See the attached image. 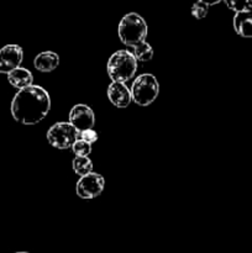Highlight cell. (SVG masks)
<instances>
[{
    "mask_svg": "<svg viewBox=\"0 0 252 253\" xmlns=\"http://www.w3.org/2000/svg\"><path fill=\"white\" fill-rule=\"evenodd\" d=\"M79 138L93 145L98 140V133H96V131L94 128H88V130H84L79 132Z\"/></svg>",
    "mask_w": 252,
    "mask_h": 253,
    "instance_id": "cell-18",
    "label": "cell"
},
{
    "mask_svg": "<svg viewBox=\"0 0 252 253\" xmlns=\"http://www.w3.org/2000/svg\"><path fill=\"white\" fill-rule=\"evenodd\" d=\"M132 54L137 61L141 62H147L152 59L153 57V48L151 47L150 43L146 41L140 42V43L132 46Z\"/></svg>",
    "mask_w": 252,
    "mask_h": 253,
    "instance_id": "cell-14",
    "label": "cell"
},
{
    "mask_svg": "<svg viewBox=\"0 0 252 253\" xmlns=\"http://www.w3.org/2000/svg\"><path fill=\"white\" fill-rule=\"evenodd\" d=\"M24 59V51L19 44H6L0 49V73L7 74L17 68Z\"/></svg>",
    "mask_w": 252,
    "mask_h": 253,
    "instance_id": "cell-8",
    "label": "cell"
},
{
    "mask_svg": "<svg viewBox=\"0 0 252 253\" xmlns=\"http://www.w3.org/2000/svg\"><path fill=\"white\" fill-rule=\"evenodd\" d=\"M15 253H29V252H15Z\"/></svg>",
    "mask_w": 252,
    "mask_h": 253,
    "instance_id": "cell-21",
    "label": "cell"
},
{
    "mask_svg": "<svg viewBox=\"0 0 252 253\" xmlns=\"http://www.w3.org/2000/svg\"><path fill=\"white\" fill-rule=\"evenodd\" d=\"M104 185H105V180L103 175L91 172L81 177V179L77 182V195L82 199H93L103 193Z\"/></svg>",
    "mask_w": 252,
    "mask_h": 253,
    "instance_id": "cell-6",
    "label": "cell"
},
{
    "mask_svg": "<svg viewBox=\"0 0 252 253\" xmlns=\"http://www.w3.org/2000/svg\"><path fill=\"white\" fill-rule=\"evenodd\" d=\"M208 10H209V5L205 4V2L198 0L197 2H194L192 6V15L195 17V19L200 20L204 19L208 15Z\"/></svg>",
    "mask_w": 252,
    "mask_h": 253,
    "instance_id": "cell-16",
    "label": "cell"
},
{
    "mask_svg": "<svg viewBox=\"0 0 252 253\" xmlns=\"http://www.w3.org/2000/svg\"><path fill=\"white\" fill-rule=\"evenodd\" d=\"M132 100L140 106H148L156 100L160 93V84L155 76L150 73L136 77L131 86Z\"/></svg>",
    "mask_w": 252,
    "mask_h": 253,
    "instance_id": "cell-4",
    "label": "cell"
},
{
    "mask_svg": "<svg viewBox=\"0 0 252 253\" xmlns=\"http://www.w3.org/2000/svg\"><path fill=\"white\" fill-rule=\"evenodd\" d=\"M246 9H247V10H250V11H252V0H250V1H249V5H247Z\"/></svg>",
    "mask_w": 252,
    "mask_h": 253,
    "instance_id": "cell-20",
    "label": "cell"
},
{
    "mask_svg": "<svg viewBox=\"0 0 252 253\" xmlns=\"http://www.w3.org/2000/svg\"><path fill=\"white\" fill-rule=\"evenodd\" d=\"M59 64V56L52 51H44L35 57L34 66L37 71L42 73H48L54 71Z\"/></svg>",
    "mask_w": 252,
    "mask_h": 253,
    "instance_id": "cell-11",
    "label": "cell"
},
{
    "mask_svg": "<svg viewBox=\"0 0 252 253\" xmlns=\"http://www.w3.org/2000/svg\"><path fill=\"white\" fill-rule=\"evenodd\" d=\"M47 141L58 150H67L79 138V131L71 123H57L47 131Z\"/></svg>",
    "mask_w": 252,
    "mask_h": 253,
    "instance_id": "cell-5",
    "label": "cell"
},
{
    "mask_svg": "<svg viewBox=\"0 0 252 253\" xmlns=\"http://www.w3.org/2000/svg\"><path fill=\"white\" fill-rule=\"evenodd\" d=\"M72 167L74 172L81 177L93 172V162L89 160L88 156H77L72 162Z\"/></svg>",
    "mask_w": 252,
    "mask_h": 253,
    "instance_id": "cell-13",
    "label": "cell"
},
{
    "mask_svg": "<svg viewBox=\"0 0 252 253\" xmlns=\"http://www.w3.org/2000/svg\"><path fill=\"white\" fill-rule=\"evenodd\" d=\"M108 98L114 106L116 108H127L132 101L131 90L120 82H113L108 86Z\"/></svg>",
    "mask_w": 252,
    "mask_h": 253,
    "instance_id": "cell-9",
    "label": "cell"
},
{
    "mask_svg": "<svg viewBox=\"0 0 252 253\" xmlns=\"http://www.w3.org/2000/svg\"><path fill=\"white\" fill-rule=\"evenodd\" d=\"M72 150L76 156H89L91 153V145L82 138H78L72 146Z\"/></svg>",
    "mask_w": 252,
    "mask_h": 253,
    "instance_id": "cell-15",
    "label": "cell"
},
{
    "mask_svg": "<svg viewBox=\"0 0 252 253\" xmlns=\"http://www.w3.org/2000/svg\"><path fill=\"white\" fill-rule=\"evenodd\" d=\"M234 29L237 35L245 39L252 37V11L242 10L237 11L234 16Z\"/></svg>",
    "mask_w": 252,
    "mask_h": 253,
    "instance_id": "cell-10",
    "label": "cell"
},
{
    "mask_svg": "<svg viewBox=\"0 0 252 253\" xmlns=\"http://www.w3.org/2000/svg\"><path fill=\"white\" fill-rule=\"evenodd\" d=\"M222 1L227 5L229 9L234 10L235 12H237V11H242V10H246L250 0H222Z\"/></svg>",
    "mask_w": 252,
    "mask_h": 253,
    "instance_id": "cell-17",
    "label": "cell"
},
{
    "mask_svg": "<svg viewBox=\"0 0 252 253\" xmlns=\"http://www.w3.org/2000/svg\"><path fill=\"white\" fill-rule=\"evenodd\" d=\"M106 68L111 81L125 83L135 77L137 71V59L131 52L120 49L111 54Z\"/></svg>",
    "mask_w": 252,
    "mask_h": 253,
    "instance_id": "cell-2",
    "label": "cell"
},
{
    "mask_svg": "<svg viewBox=\"0 0 252 253\" xmlns=\"http://www.w3.org/2000/svg\"><path fill=\"white\" fill-rule=\"evenodd\" d=\"M119 37L121 42L128 47H132L145 41L147 37V24L141 15L128 12L121 19L119 24Z\"/></svg>",
    "mask_w": 252,
    "mask_h": 253,
    "instance_id": "cell-3",
    "label": "cell"
},
{
    "mask_svg": "<svg viewBox=\"0 0 252 253\" xmlns=\"http://www.w3.org/2000/svg\"><path fill=\"white\" fill-rule=\"evenodd\" d=\"M200 1L205 2V4H208L210 6V5H215V4H219L221 0H200Z\"/></svg>",
    "mask_w": 252,
    "mask_h": 253,
    "instance_id": "cell-19",
    "label": "cell"
},
{
    "mask_svg": "<svg viewBox=\"0 0 252 253\" xmlns=\"http://www.w3.org/2000/svg\"><path fill=\"white\" fill-rule=\"evenodd\" d=\"M7 81H9V83L14 88L22 89L29 85H32V83H34V76H32V73L29 69L17 67V68L12 69L10 73H7Z\"/></svg>",
    "mask_w": 252,
    "mask_h": 253,
    "instance_id": "cell-12",
    "label": "cell"
},
{
    "mask_svg": "<svg viewBox=\"0 0 252 253\" xmlns=\"http://www.w3.org/2000/svg\"><path fill=\"white\" fill-rule=\"evenodd\" d=\"M69 123L81 132V131L93 128L95 124V116L90 106L85 104H77L69 111Z\"/></svg>",
    "mask_w": 252,
    "mask_h": 253,
    "instance_id": "cell-7",
    "label": "cell"
},
{
    "mask_svg": "<svg viewBox=\"0 0 252 253\" xmlns=\"http://www.w3.org/2000/svg\"><path fill=\"white\" fill-rule=\"evenodd\" d=\"M51 109V98L40 85L19 89L11 101V115L22 125H36L43 120Z\"/></svg>",
    "mask_w": 252,
    "mask_h": 253,
    "instance_id": "cell-1",
    "label": "cell"
}]
</instances>
